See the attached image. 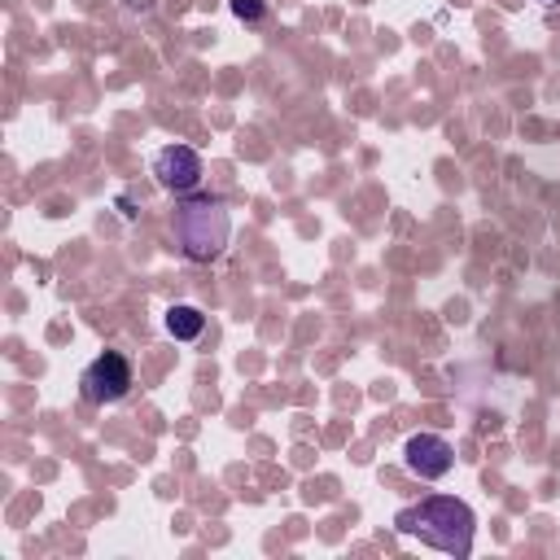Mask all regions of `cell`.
Instances as JSON below:
<instances>
[{"instance_id":"1","label":"cell","mask_w":560,"mask_h":560,"mask_svg":"<svg viewBox=\"0 0 560 560\" xmlns=\"http://www.w3.org/2000/svg\"><path fill=\"white\" fill-rule=\"evenodd\" d=\"M394 534L420 538V547H433L446 556H468L472 534H477V516L455 494H424L420 503H407L394 512Z\"/></svg>"},{"instance_id":"2","label":"cell","mask_w":560,"mask_h":560,"mask_svg":"<svg viewBox=\"0 0 560 560\" xmlns=\"http://www.w3.org/2000/svg\"><path fill=\"white\" fill-rule=\"evenodd\" d=\"M171 232L184 249V258L192 262H210L223 254L228 245V232H232V219H228V201L223 197H210V192H197V197H184L171 214Z\"/></svg>"},{"instance_id":"3","label":"cell","mask_w":560,"mask_h":560,"mask_svg":"<svg viewBox=\"0 0 560 560\" xmlns=\"http://www.w3.org/2000/svg\"><path fill=\"white\" fill-rule=\"evenodd\" d=\"M131 385H136L131 363H127V354H118V350L96 354V359L79 372V394H83L92 407H114V402H122V398L131 394Z\"/></svg>"},{"instance_id":"4","label":"cell","mask_w":560,"mask_h":560,"mask_svg":"<svg viewBox=\"0 0 560 560\" xmlns=\"http://www.w3.org/2000/svg\"><path fill=\"white\" fill-rule=\"evenodd\" d=\"M402 468L420 481H442L455 468V446L442 433H411L402 442Z\"/></svg>"},{"instance_id":"5","label":"cell","mask_w":560,"mask_h":560,"mask_svg":"<svg viewBox=\"0 0 560 560\" xmlns=\"http://www.w3.org/2000/svg\"><path fill=\"white\" fill-rule=\"evenodd\" d=\"M153 175H158V184H162L166 192L184 197V192H197L206 166H201V153H197V149H188V144H166V149L153 153Z\"/></svg>"},{"instance_id":"6","label":"cell","mask_w":560,"mask_h":560,"mask_svg":"<svg viewBox=\"0 0 560 560\" xmlns=\"http://www.w3.org/2000/svg\"><path fill=\"white\" fill-rule=\"evenodd\" d=\"M162 324H166V332H171L175 341H197V337L206 332V315H201L197 306H188V302H179V306H171Z\"/></svg>"},{"instance_id":"7","label":"cell","mask_w":560,"mask_h":560,"mask_svg":"<svg viewBox=\"0 0 560 560\" xmlns=\"http://www.w3.org/2000/svg\"><path fill=\"white\" fill-rule=\"evenodd\" d=\"M232 13L241 22H258L262 18V0H232Z\"/></svg>"},{"instance_id":"8","label":"cell","mask_w":560,"mask_h":560,"mask_svg":"<svg viewBox=\"0 0 560 560\" xmlns=\"http://www.w3.org/2000/svg\"><path fill=\"white\" fill-rule=\"evenodd\" d=\"M542 4H560V0H542Z\"/></svg>"}]
</instances>
